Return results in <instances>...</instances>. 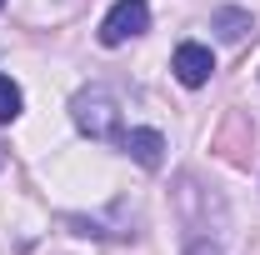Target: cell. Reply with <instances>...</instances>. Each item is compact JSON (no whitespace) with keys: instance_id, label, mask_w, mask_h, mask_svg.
Returning <instances> with one entry per match:
<instances>
[{"instance_id":"1","label":"cell","mask_w":260,"mask_h":255,"mask_svg":"<svg viewBox=\"0 0 260 255\" xmlns=\"http://www.w3.org/2000/svg\"><path fill=\"white\" fill-rule=\"evenodd\" d=\"M70 115H75V125L85 130L90 140H120L125 135L120 130V105H115V95L105 85H85L80 95L70 100Z\"/></svg>"},{"instance_id":"2","label":"cell","mask_w":260,"mask_h":255,"mask_svg":"<svg viewBox=\"0 0 260 255\" xmlns=\"http://www.w3.org/2000/svg\"><path fill=\"white\" fill-rule=\"evenodd\" d=\"M150 30V5L145 0H115L110 15L100 20V45H125Z\"/></svg>"},{"instance_id":"3","label":"cell","mask_w":260,"mask_h":255,"mask_svg":"<svg viewBox=\"0 0 260 255\" xmlns=\"http://www.w3.org/2000/svg\"><path fill=\"white\" fill-rule=\"evenodd\" d=\"M170 70H175V80H180V85L200 90V85H205V80L215 75V55H210L205 45L185 40V45H175V55H170Z\"/></svg>"},{"instance_id":"4","label":"cell","mask_w":260,"mask_h":255,"mask_svg":"<svg viewBox=\"0 0 260 255\" xmlns=\"http://www.w3.org/2000/svg\"><path fill=\"white\" fill-rule=\"evenodd\" d=\"M120 150H125L135 165H145V170H160V160H165V135H160V130L135 125V130L120 135Z\"/></svg>"},{"instance_id":"5","label":"cell","mask_w":260,"mask_h":255,"mask_svg":"<svg viewBox=\"0 0 260 255\" xmlns=\"http://www.w3.org/2000/svg\"><path fill=\"white\" fill-rule=\"evenodd\" d=\"M210 25H215V30H220V40H230V45H235V40H245V35L255 30L250 10H235V5H220V10L210 15Z\"/></svg>"},{"instance_id":"6","label":"cell","mask_w":260,"mask_h":255,"mask_svg":"<svg viewBox=\"0 0 260 255\" xmlns=\"http://www.w3.org/2000/svg\"><path fill=\"white\" fill-rule=\"evenodd\" d=\"M20 105H25V100H20V85H15L10 75H0V125H5V120H15V115H20Z\"/></svg>"},{"instance_id":"7","label":"cell","mask_w":260,"mask_h":255,"mask_svg":"<svg viewBox=\"0 0 260 255\" xmlns=\"http://www.w3.org/2000/svg\"><path fill=\"white\" fill-rule=\"evenodd\" d=\"M185 255H225V250H220V245H210V240H190Z\"/></svg>"},{"instance_id":"8","label":"cell","mask_w":260,"mask_h":255,"mask_svg":"<svg viewBox=\"0 0 260 255\" xmlns=\"http://www.w3.org/2000/svg\"><path fill=\"white\" fill-rule=\"evenodd\" d=\"M0 5H5V0H0Z\"/></svg>"}]
</instances>
